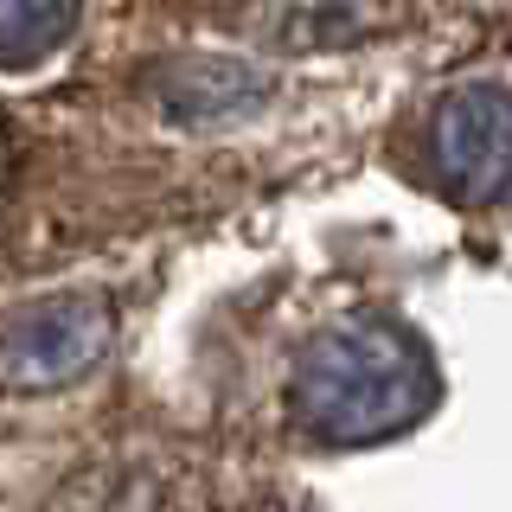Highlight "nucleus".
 I'll return each mask as SVG.
<instances>
[{
  "label": "nucleus",
  "mask_w": 512,
  "mask_h": 512,
  "mask_svg": "<svg viewBox=\"0 0 512 512\" xmlns=\"http://www.w3.org/2000/svg\"><path fill=\"white\" fill-rule=\"evenodd\" d=\"M423 365L397 333H327L295 378L301 423H314L333 442H372L404 429L423 410Z\"/></svg>",
  "instance_id": "1"
},
{
  "label": "nucleus",
  "mask_w": 512,
  "mask_h": 512,
  "mask_svg": "<svg viewBox=\"0 0 512 512\" xmlns=\"http://www.w3.org/2000/svg\"><path fill=\"white\" fill-rule=\"evenodd\" d=\"M103 340H109V314L96 301H45L0 333V384H13V391L64 384L103 359Z\"/></svg>",
  "instance_id": "2"
},
{
  "label": "nucleus",
  "mask_w": 512,
  "mask_h": 512,
  "mask_svg": "<svg viewBox=\"0 0 512 512\" xmlns=\"http://www.w3.org/2000/svg\"><path fill=\"white\" fill-rule=\"evenodd\" d=\"M442 173L474 192H500L512 186V96L500 90H468L461 103L442 109L436 128Z\"/></svg>",
  "instance_id": "3"
},
{
  "label": "nucleus",
  "mask_w": 512,
  "mask_h": 512,
  "mask_svg": "<svg viewBox=\"0 0 512 512\" xmlns=\"http://www.w3.org/2000/svg\"><path fill=\"white\" fill-rule=\"evenodd\" d=\"M77 0H0V58L32 64L71 32Z\"/></svg>",
  "instance_id": "4"
},
{
  "label": "nucleus",
  "mask_w": 512,
  "mask_h": 512,
  "mask_svg": "<svg viewBox=\"0 0 512 512\" xmlns=\"http://www.w3.org/2000/svg\"><path fill=\"white\" fill-rule=\"evenodd\" d=\"M212 96L224 103H250V77L231 71V64H186L180 84H167V103L180 116H212Z\"/></svg>",
  "instance_id": "5"
}]
</instances>
